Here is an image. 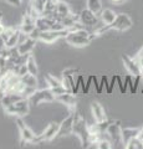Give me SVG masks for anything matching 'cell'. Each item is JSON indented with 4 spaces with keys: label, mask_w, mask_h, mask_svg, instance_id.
<instances>
[{
    "label": "cell",
    "mask_w": 143,
    "mask_h": 149,
    "mask_svg": "<svg viewBox=\"0 0 143 149\" xmlns=\"http://www.w3.org/2000/svg\"><path fill=\"white\" fill-rule=\"evenodd\" d=\"M95 37H97L95 32L87 30L85 27H80V29L71 30L68 32L65 37V41L73 47H85L95 40Z\"/></svg>",
    "instance_id": "cell-1"
},
{
    "label": "cell",
    "mask_w": 143,
    "mask_h": 149,
    "mask_svg": "<svg viewBox=\"0 0 143 149\" xmlns=\"http://www.w3.org/2000/svg\"><path fill=\"white\" fill-rule=\"evenodd\" d=\"M72 134L80 139L82 148H90V130L89 124L85 120V118L78 113H73V125H72Z\"/></svg>",
    "instance_id": "cell-2"
},
{
    "label": "cell",
    "mask_w": 143,
    "mask_h": 149,
    "mask_svg": "<svg viewBox=\"0 0 143 149\" xmlns=\"http://www.w3.org/2000/svg\"><path fill=\"white\" fill-rule=\"evenodd\" d=\"M133 25L132 22V19L127 15V14H117L116 19H114V21L112 22L111 25H102L100 26L98 29L95 30V34L100 36L102 35L103 32H107L110 30H116V31H126L128 29H131Z\"/></svg>",
    "instance_id": "cell-3"
},
{
    "label": "cell",
    "mask_w": 143,
    "mask_h": 149,
    "mask_svg": "<svg viewBox=\"0 0 143 149\" xmlns=\"http://www.w3.org/2000/svg\"><path fill=\"white\" fill-rule=\"evenodd\" d=\"M16 125L20 133V147H24L26 143L40 144L39 134H35L31 128H29L22 120V117H16Z\"/></svg>",
    "instance_id": "cell-4"
},
{
    "label": "cell",
    "mask_w": 143,
    "mask_h": 149,
    "mask_svg": "<svg viewBox=\"0 0 143 149\" xmlns=\"http://www.w3.org/2000/svg\"><path fill=\"white\" fill-rule=\"evenodd\" d=\"M80 24L85 27V29L90 30L92 32H95L96 29H98L100 26H102V21L98 15H96L92 11H90L89 9H84L80 14Z\"/></svg>",
    "instance_id": "cell-5"
},
{
    "label": "cell",
    "mask_w": 143,
    "mask_h": 149,
    "mask_svg": "<svg viewBox=\"0 0 143 149\" xmlns=\"http://www.w3.org/2000/svg\"><path fill=\"white\" fill-rule=\"evenodd\" d=\"M30 102L29 98H21L15 103L3 107L4 112L9 116H16V117H24L30 112Z\"/></svg>",
    "instance_id": "cell-6"
},
{
    "label": "cell",
    "mask_w": 143,
    "mask_h": 149,
    "mask_svg": "<svg viewBox=\"0 0 143 149\" xmlns=\"http://www.w3.org/2000/svg\"><path fill=\"white\" fill-rule=\"evenodd\" d=\"M107 134L112 142L114 148H124V143L122 139V127L119 120H111L107 128Z\"/></svg>",
    "instance_id": "cell-7"
},
{
    "label": "cell",
    "mask_w": 143,
    "mask_h": 149,
    "mask_svg": "<svg viewBox=\"0 0 143 149\" xmlns=\"http://www.w3.org/2000/svg\"><path fill=\"white\" fill-rule=\"evenodd\" d=\"M54 101H56V97H55V95L50 88H46V90H36L33 95L29 97V102L31 106H38L39 103H43V102H54Z\"/></svg>",
    "instance_id": "cell-8"
},
{
    "label": "cell",
    "mask_w": 143,
    "mask_h": 149,
    "mask_svg": "<svg viewBox=\"0 0 143 149\" xmlns=\"http://www.w3.org/2000/svg\"><path fill=\"white\" fill-rule=\"evenodd\" d=\"M70 32V30L63 29V30H47V31H41L39 36V41L45 44H52L59 39H65L66 35Z\"/></svg>",
    "instance_id": "cell-9"
},
{
    "label": "cell",
    "mask_w": 143,
    "mask_h": 149,
    "mask_svg": "<svg viewBox=\"0 0 143 149\" xmlns=\"http://www.w3.org/2000/svg\"><path fill=\"white\" fill-rule=\"evenodd\" d=\"M56 101L61 102L62 104H65L67 107V109L70 113H75L76 112V106H77V100L75 93L72 92H65L62 95L56 96Z\"/></svg>",
    "instance_id": "cell-10"
},
{
    "label": "cell",
    "mask_w": 143,
    "mask_h": 149,
    "mask_svg": "<svg viewBox=\"0 0 143 149\" xmlns=\"http://www.w3.org/2000/svg\"><path fill=\"white\" fill-rule=\"evenodd\" d=\"M59 128H60V124L56 122H51L47 124V127L44 129V132L39 134V138H40V143L43 142H50L55 139L57 137V132H59Z\"/></svg>",
    "instance_id": "cell-11"
},
{
    "label": "cell",
    "mask_w": 143,
    "mask_h": 149,
    "mask_svg": "<svg viewBox=\"0 0 143 149\" xmlns=\"http://www.w3.org/2000/svg\"><path fill=\"white\" fill-rule=\"evenodd\" d=\"M20 30L22 32H25L26 35H30L35 29H36V19L31 15L29 10H26V13H24V16H22V21L20 24Z\"/></svg>",
    "instance_id": "cell-12"
},
{
    "label": "cell",
    "mask_w": 143,
    "mask_h": 149,
    "mask_svg": "<svg viewBox=\"0 0 143 149\" xmlns=\"http://www.w3.org/2000/svg\"><path fill=\"white\" fill-rule=\"evenodd\" d=\"M122 61H123L124 67H126L127 71L130 72V74H132L133 77H142L141 67L135 58H132L127 55H122Z\"/></svg>",
    "instance_id": "cell-13"
},
{
    "label": "cell",
    "mask_w": 143,
    "mask_h": 149,
    "mask_svg": "<svg viewBox=\"0 0 143 149\" xmlns=\"http://www.w3.org/2000/svg\"><path fill=\"white\" fill-rule=\"evenodd\" d=\"M72 125H73V113H70L67 118H65L60 123V128L56 138H62L65 136H68V134H72Z\"/></svg>",
    "instance_id": "cell-14"
},
{
    "label": "cell",
    "mask_w": 143,
    "mask_h": 149,
    "mask_svg": "<svg viewBox=\"0 0 143 149\" xmlns=\"http://www.w3.org/2000/svg\"><path fill=\"white\" fill-rule=\"evenodd\" d=\"M91 113H92V117H93L95 122H105V120H107L106 112L103 109V107L98 102H92L91 103Z\"/></svg>",
    "instance_id": "cell-15"
},
{
    "label": "cell",
    "mask_w": 143,
    "mask_h": 149,
    "mask_svg": "<svg viewBox=\"0 0 143 149\" xmlns=\"http://www.w3.org/2000/svg\"><path fill=\"white\" fill-rule=\"evenodd\" d=\"M35 45H36V40L31 39V37L29 36L22 44L17 45L16 49H17V51H19L20 55H29V54L33 52V50L35 49Z\"/></svg>",
    "instance_id": "cell-16"
},
{
    "label": "cell",
    "mask_w": 143,
    "mask_h": 149,
    "mask_svg": "<svg viewBox=\"0 0 143 149\" xmlns=\"http://www.w3.org/2000/svg\"><path fill=\"white\" fill-rule=\"evenodd\" d=\"M116 16H117V14L112 9H102V11L100 14V19L103 25H111L114 21Z\"/></svg>",
    "instance_id": "cell-17"
},
{
    "label": "cell",
    "mask_w": 143,
    "mask_h": 149,
    "mask_svg": "<svg viewBox=\"0 0 143 149\" xmlns=\"http://www.w3.org/2000/svg\"><path fill=\"white\" fill-rule=\"evenodd\" d=\"M140 128H122V139H123V143L124 146L131 141L132 138H136L140 133Z\"/></svg>",
    "instance_id": "cell-18"
},
{
    "label": "cell",
    "mask_w": 143,
    "mask_h": 149,
    "mask_svg": "<svg viewBox=\"0 0 143 149\" xmlns=\"http://www.w3.org/2000/svg\"><path fill=\"white\" fill-rule=\"evenodd\" d=\"M86 8L100 16L101 11H102V3L101 0H86Z\"/></svg>",
    "instance_id": "cell-19"
},
{
    "label": "cell",
    "mask_w": 143,
    "mask_h": 149,
    "mask_svg": "<svg viewBox=\"0 0 143 149\" xmlns=\"http://www.w3.org/2000/svg\"><path fill=\"white\" fill-rule=\"evenodd\" d=\"M26 67H27V72H29V73L38 76L39 68H38V65H36V61H35V58H34L33 54H29V56H27V60H26Z\"/></svg>",
    "instance_id": "cell-20"
},
{
    "label": "cell",
    "mask_w": 143,
    "mask_h": 149,
    "mask_svg": "<svg viewBox=\"0 0 143 149\" xmlns=\"http://www.w3.org/2000/svg\"><path fill=\"white\" fill-rule=\"evenodd\" d=\"M45 82H46V85L49 86L50 90H54V88H59V87H62V81H60L57 80L56 77H54L52 74H45Z\"/></svg>",
    "instance_id": "cell-21"
},
{
    "label": "cell",
    "mask_w": 143,
    "mask_h": 149,
    "mask_svg": "<svg viewBox=\"0 0 143 149\" xmlns=\"http://www.w3.org/2000/svg\"><path fill=\"white\" fill-rule=\"evenodd\" d=\"M19 36H20V27H16L15 32H14V34L5 41V46H6V47H9V49L16 47L17 44H19Z\"/></svg>",
    "instance_id": "cell-22"
},
{
    "label": "cell",
    "mask_w": 143,
    "mask_h": 149,
    "mask_svg": "<svg viewBox=\"0 0 143 149\" xmlns=\"http://www.w3.org/2000/svg\"><path fill=\"white\" fill-rule=\"evenodd\" d=\"M46 4H47V0H31L30 6L33 8L39 15H43Z\"/></svg>",
    "instance_id": "cell-23"
},
{
    "label": "cell",
    "mask_w": 143,
    "mask_h": 149,
    "mask_svg": "<svg viewBox=\"0 0 143 149\" xmlns=\"http://www.w3.org/2000/svg\"><path fill=\"white\" fill-rule=\"evenodd\" d=\"M21 81L25 83L27 87H33L36 88L38 87V80H36V76L35 74H31V73H25L24 76H21Z\"/></svg>",
    "instance_id": "cell-24"
},
{
    "label": "cell",
    "mask_w": 143,
    "mask_h": 149,
    "mask_svg": "<svg viewBox=\"0 0 143 149\" xmlns=\"http://www.w3.org/2000/svg\"><path fill=\"white\" fill-rule=\"evenodd\" d=\"M124 148L126 149H143V142H141L137 137L132 138L131 141L124 146Z\"/></svg>",
    "instance_id": "cell-25"
},
{
    "label": "cell",
    "mask_w": 143,
    "mask_h": 149,
    "mask_svg": "<svg viewBox=\"0 0 143 149\" xmlns=\"http://www.w3.org/2000/svg\"><path fill=\"white\" fill-rule=\"evenodd\" d=\"M15 30H16V27H11V26H5L4 27V30L0 32V37L3 39L4 44H5V41L14 34V32H15Z\"/></svg>",
    "instance_id": "cell-26"
},
{
    "label": "cell",
    "mask_w": 143,
    "mask_h": 149,
    "mask_svg": "<svg viewBox=\"0 0 143 149\" xmlns=\"http://www.w3.org/2000/svg\"><path fill=\"white\" fill-rule=\"evenodd\" d=\"M117 85L119 87V91L121 93H126L127 92V87H128V82H127V78L124 77V82L122 81V77L121 76H117Z\"/></svg>",
    "instance_id": "cell-27"
},
{
    "label": "cell",
    "mask_w": 143,
    "mask_h": 149,
    "mask_svg": "<svg viewBox=\"0 0 143 149\" xmlns=\"http://www.w3.org/2000/svg\"><path fill=\"white\" fill-rule=\"evenodd\" d=\"M116 82H117V76H113L112 80H111V83H108L107 90H106V92H107L108 95H111V93L113 92V88H114V85H116Z\"/></svg>",
    "instance_id": "cell-28"
},
{
    "label": "cell",
    "mask_w": 143,
    "mask_h": 149,
    "mask_svg": "<svg viewBox=\"0 0 143 149\" xmlns=\"http://www.w3.org/2000/svg\"><path fill=\"white\" fill-rule=\"evenodd\" d=\"M82 82H84V81H82ZM91 82H92V76H90V77H89V81H87L86 85H82V83H81V86H82V92H84L85 95H87V93H89V91H90Z\"/></svg>",
    "instance_id": "cell-29"
},
{
    "label": "cell",
    "mask_w": 143,
    "mask_h": 149,
    "mask_svg": "<svg viewBox=\"0 0 143 149\" xmlns=\"http://www.w3.org/2000/svg\"><path fill=\"white\" fill-rule=\"evenodd\" d=\"M62 74H78L77 68H66L62 71Z\"/></svg>",
    "instance_id": "cell-30"
},
{
    "label": "cell",
    "mask_w": 143,
    "mask_h": 149,
    "mask_svg": "<svg viewBox=\"0 0 143 149\" xmlns=\"http://www.w3.org/2000/svg\"><path fill=\"white\" fill-rule=\"evenodd\" d=\"M8 4H10L13 6H20V4L22 3V0H5Z\"/></svg>",
    "instance_id": "cell-31"
},
{
    "label": "cell",
    "mask_w": 143,
    "mask_h": 149,
    "mask_svg": "<svg viewBox=\"0 0 143 149\" xmlns=\"http://www.w3.org/2000/svg\"><path fill=\"white\" fill-rule=\"evenodd\" d=\"M106 77L107 76H102L101 77V82H100V88H98V93H101L103 91V87H105V81H106Z\"/></svg>",
    "instance_id": "cell-32"
},
{
    "label": "cell",
    "mask_w": 143,
    "mask_h": 149,
    "mask_svg": "<svg viewBox=\"0 0 143 149\" xmlns=\"http://www.w3.org/2000/svg\"><path fill=\"white\" fill-rule=\"evenodd\" d=\"M92 81H93V85L96 86V92L98 93V88H100V85L97 83V78H96V76H92Z\"/></svg>",
    "instance_id": "cell-33"
},
{
    "label": "cell",
    "mask_w": 143,
    "mask_h": 149,
    "mask_svg": "<svg viewBox=\"0 0 143 149\" xmlns=\"http://www.w3.org/2000/svg\"><path fill=\"white\" fill-rule=\"evenodd\" d=\"M140 57H143V46L141 47V50L138 51V52H137V55H136V56H135V57H133V58H140Z\"/></svg>",
    "instance_id": "cell-34"
},
{
    "label": "cell",
    "mask_w": 143,
    "mask_h": 149,
    "mask_svg": "<svg viewBox=\"0 0 143 149\" xmlns=\"http://www.w3.org/2000/svg\"><path fill=\"white\" fill-rule=\"evenodd\" d=\"M137 138L140 139L141 142H143V127H141V129H140V133H138V136H137Z\"/></svg>",
    "instance_id": "cell-35"
},
{
    "label": "cell",
    "mask_w": 143,
    "mask_h": 149,
    "mask_svg": "<svg viewBox=\"0 0 143 149\" xmlns=\"http://www.w3.org/2000/svg\"><path fill=\"white\" fill-rule=\"evenodd\" d=\"M112 3H114V4H122V3H124L126 0H111Z\"/></svg>",
    "instance_id": "cell-36"
},
{
    "label": "cell",
    "mask_w": 143,
    "mask_h": 149,
    "mask_svg": "<svg viewBox=\"0 0 143 149\" xmlns=\"http://www.w3.org/2000/svg\"><path fill=\"white\" fill-rule=\"evenodd\" d=\"M1 20H3V13H0V24H1Z\"/></svg>",
    "instance_id": "cell-37"
}]
</instances>
